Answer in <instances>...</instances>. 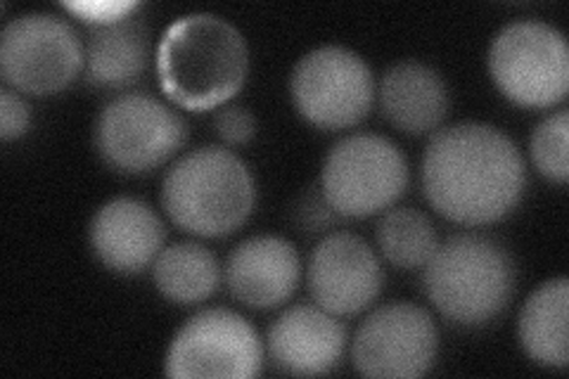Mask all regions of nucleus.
Returning <instances> with one entry per match:
<instances>
[{
	"instance_id": "obj_1",
	"label": "nucleus",
	"mask_w": 569,
	"mask_h": 379,
	"mask_svg": "<svg viewBox=\"0 0 569 379\" xmlns=\"http://www.w3.org/2000/svg\"><path fill=\"white\" fill-rule=\"evenodd\" d=\"M527 171L515 142L487 123H458L430 140L422 188L430 205L453 223L501 221L522 200Z\"/></svg>"
},
{
	"instance_id": "obj_2",
	"label": "nucleus",
	"mask_w": 569,
	"mask_h": 379,
	"mask_svg": "<svg viewBox=\"0 0 569 379\" xmlns=\"http://www.w3.org/2000/svg\"><path fill=\"white\" fill-rule=\"evenodd\" d=\"M247 69L249 52L242 33L209 12L176 20L157 48L162 90L192 112L228 102L244 86Z\"/></svg>"
},
{
	"instance_id": "obj_3",
	"label": "nucleus",
	"mask_w": 569,
	"mask_h": 379,
	"mask_svg": "<svg viewBox=\"0 0 569 379\" xmlns=\"http://www.w3.org/2000/svg\"><path fill=\"white\" fill-rule=\"evenodd\" d=\"M254 200L252 171L226 148H200L178 159L162 188L169 219L200 238L236 232L252 213Z\"/></svg>"
},
{
	"instance_id": "obj_4",
	"label": "nucleus",
	"mask_w": 569,
	"mask_h": 379,
	"mask_svg": "<svg viewBox=\"0 0 569 379\" xmlns=\"http://www.w3.org/2000/svg\"><path fill=\"white\" fill-rule=\"evenodd\" d=\"M515 290V263L487 235H453L425 263V292L458 325H485L501 313Z\"/></svg>"
},
{
	"instance_id": "obj_5",
	"label": "nucleus",
	"mask_w": 569,
	"mask_h": 379,
	"mask_svg": "<svg viewBox=\"0 0 569 379\" xmlns=\"http://www.w3.org/2000/svg\"><path fill=\"white\" fill-rule=\"evenodd\" d=\"M489 71L501 93L520 107H553L569 86V50L565 36L546 22H510L496 33Z\"/></svg>"
},
{
	"instance_id": "obj_6",
	"label": "nucleus",
	"mask_w": 569,
	"mask_h": 379,
	"mask_svg": "<svg viewBox=\"0 0 569 379\" xmlns=\"http://www.w3.org/2000/svg\"><path fill=\"white\" fill-rule=\"evenodd\" d=\"M408 186V164L395 142L359 133L330 150L320 190L342 219H366L395 205Z\"/></svg>"
},
{
	"instance_id": "obj_7",
	"label": "nucleus",
	"mask_w": 569,
	"mask_h": 379,
	"mask_svg": "<svg viewBox=\"0 0 569 379\" xmlns=\"http://www.w3.org/2000/svg\"><path fill=\"white\" fill-rule=\"evenodd\" d=\"M83 46L62 17L31 12L12 20L0 36V71L8 86L31 96L67 88L83 67Z\"/></svg>"
},
{
	"instance_id": "obj_8",
	"label": "nucleus",
	"mask_w": 569,
	"mask_h": 379,
	"mask_svg": "<svg viewBox=\"0 0 569 379\" xmlns=\"http://www.w3.org/2000/svg\"><path fill=\"white\" fill-rule=\"evenodd\" d=\"M290 88L299 114L326 131L356 126L376 100L372 71L363 58L340 46L307 52L292 71Z\"/></svg>"
},
{
	"instance_id": "obj_9",
	"label": "nucleus",
	"mask_w": 569,
	"mask_h": 379,
	"mask_svg": "<svg viewBox=\"0 0 569 379\" xmlns=\"http://www.w3.org/2000/svg\"><path fill=\"white\" fill-rule=\"evenodd\" d=\"M186 136V121L164 102L146 93H129L102 110L96 146L112 169L146 173L181 150Z\"/></svg>"
},
{
	"instance_id": "obj_10",
	"label": "nucleus",
	"mask_w": 569,
	"mask_h": 379,
	"mask_svg": "<svg viewBox=\"0 0 569 379\" xmlns=\"http://www.w3.org/2000/svg\"><path fill=\"white\" fill-rule=\"evenodd\" d=\"M263 347L252 322L226 309H209L190 318L173 337L164 372L188 377H257Z\"/></svg>"
},
{
	"instance_id": "obj_11",
	"label": "nucleus",
	"mask_w": 569,
	"mask_h": 379,
	"mask_svg": "<svg viewBox=\"0 0 569 379\" xmlns=\"http://www.w3.org/2000/svg\"><path fill=\"white\" fill-rule=\"evenodd\" d=\"M432 316L413 303H387L372 311L353 337V368L366 377H422L437 358Z\"/></svg>"
},
{
	"instance_id": "obj_12",
	"label": "nucleus",
	"mask_w": 569,
	"mask_h": 379,
	"mask_svg": "<svg viewBox=\"0 0 569 379\" xmlns=\"http://www.w3.org/2000/svg\"><path fill=\"white\" fill-rule=\"evenodd\" d=\"M382 266L359 235L332 232L309 259V292L332 316L366 311L382 290Z\"/></svg>"
},
{
	"instance_id": "obj_13",
	"label": "nucleus",
	"mask_w": 569,
	"mask_h": 379,
	"mask_svg": "<svg viewBox=\"0 0 569 379\" xmlns=\"http://www.w3.org/2000/svg\"><path fill=\"white\" fill-rule=\"evenodd\" d=\"M345 325L320 306H292L269 330V358L284 375H326L342 360Z\"/></svg>"
},
{
	"instance_id": "obj_14",
	"label": "nucleus",
	"mask_w": 569,
	"mask_h": 379,
	"mask_svg": "<svg viewBox=\"0 0 569 379\" xmlns=\"http://www.w3.org/2000/svg\"><path fill=\"white\" fill-rule=\"evenodd\" d=\"M299 273V255L292 242L276 235H259L230 251L226 285L240 303L266 311L292 297Z\"/></svg>"
},
{
	"instance_id": "obj_15",
	"label": "nucleus",
	"mask_w": 569,
	"mask_h": 379,
	"mask_svg": "<svg viewBox=\"0 0 569 379\" xmlns=\"http://www.w3.org/2000/svg\"><path fill=\"white\" fill-rule=\"evenodd\" d=\"M167 240L159 216L133 197L107 202L91 223V247L96 257L114 273L133 276L162 255Z\"/></svg>"
},
{
	"instance_id": "obj_16",
	"label": "nucleus",
	"mask_w": 569,
	"mask_h": 379,
	"mask_svg": "<svg viewBox=\"0 0 569 379\" xmlns=\"http://www.w3.org/2000/svg\"><path fill=\"white\" fill-rule=\"evenodd\" d=\"M380 104L399 131L411 136L430 133L447 119L449 88L432 67L399 62L382 77Z\"/></svg>"
},
{
	"instance_id": "obj_17",
	"label": "nucleus",
	"mask_w": 569,
	"mask_h": 379,
	"mask_svg": "<svg viewBox=\"0 0 569 379\" xmlns=\"http://www.w3.org/2000/svg\"><path fill=\"white\" fill-rule=\"evenodd\" d=\"M83 56L88 81L100 88H129L148 67V29L133 17L96 24Z\"/></svg>"
},
{
	"instance_id": "obj_18",
	"label": "nucleus",
	"mask_w": 569,
	"mask_h": 379,
	"mask_svg": "<svg viewBox=\"0 0 569 379\" xmlns=\"http://www.w3.org/2000/svg\"><path fill=\"white\" fill-rule=\"evenodd\" d=\"M567 278L550 280L533 292L520 313V341L525 353L546 368H567Z\"/></svg>"
},
{
	"instance_id": "obj_19",
	"label": "nucleus",
	"mask_w": 569,
	"mask_h": 379,
	"mask_svg": "<svg viewBox=\"0 0 569 379\" xmlns=\"http://www.w3.org/2000/svg\"><path fill=\"white\" fill-rule=\"evenodd\" d=\"M154 285L164 299L190 306L209 299L221 285L217 257L198 242H178L154 261Z\"/></svg>"
},
{
	"instance_id": "obj_20",
	"label": "nucleus",
	"mask_w": 569,
	"mask_h": 379,
	"mask_svg": "<svg viewBox=\"0 0 569 379\" xmlns=\"http://www.w3.org/2000/svg\"><path fill=\"white\" fill-rule=\"evenodd\" d=\"M376 240L385 259L403 270L425 268L439 247L432 221L418 209H389L376 230Z\"/></svg>"
},
{
	"instance_id": "obj_21",
	"label": "nucleus",
	"mask_w": 569,
	"mask_h": 379,
	"mask_svg": "<svg viewBox=\"0 0 569 379\" xmlns=\"http://www.w3.org/2000/svg\"><path fill=\"white\" fill-rule=\"evenodd\" d=\"M567 131H569V112L560 110L546 117L537 131L531 136V159L541 176L553 183H565L569 167H567Z\"/></svg>"
},
{
	"instance_id": "obj_22",
	"label": "nucleus",
	"mask_w": 569,
	"mask_h": 379,
	"mask_svg": "<svg viewBox=\"0 0 569 379\" xmlns=\"http://www.w3.org/2000/svg\"><path fill=\"white\" fill-rule=\"evenodd\" d=\"M340 219H342V216L330 207V202L326 200V195L320 188L307 190L305 195L299 197V202L295 207V223L301 230H309V232L328 230Z\"/></svg>"
},
{
	"instance_id": "obj_23",
	"label": "nucleus",
	"mask_w": 569,
	"mask_h": 379,
	"mask_svg": "<svg viewBox=\"0 0 569 379\" xmlns=\"http://www.w3.org/2000/svg\"><path fill=\"white\" fill-rule=\"evenodd\" d=\"M213 129L228 146H244L257 133L254 114L240 104H228L213 119Z\"/></svg>"
},
{
	"instance_id": "obj_24",
	"label": "nucleus",
	"mask_w": 569,
	"mask_h": 379,
	"mask_svg": "<svg viewBox=\"0 0 569 379\" xmlns=\"http://www.w3.org/2000/svg\"><path fill=\"white\" fill-rule=\"evenodd\" d=\"M29 104L20 98V93H14L10 88L0 90V136H3V140L10 142L22 138L29 129Z\"/></svg>"
}]
</instances>
